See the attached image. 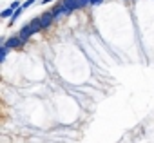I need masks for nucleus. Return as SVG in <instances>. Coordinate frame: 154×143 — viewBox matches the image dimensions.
Wrapping results in <instances>:
<instances>
[{"instance_id":"f257e3e1","label":"nucleus","mask_w":154,"mask_h":143,"mask_svg":"<svg viewBox=\"0 0 154 143\" xmlns=\"http://www.w3.org/2000/svg\"><path fill=\"white\" fill-rule=\"evenodd\" d=\"M31 35H35V29L29 26V24H26L22 29H20V33H18V36H20V40H22V44H26L27 40H29V36Z\"/></svg>"},{"instance_id":"f03ea898","label":"nucleus","mask_w":154,"mask_h":143,"mask_svg":"<svg viewBox=\"0 0 154 143\" xmlns=\"http://www.w3.org/2000/svg\"><path fill=\"white\" fill-rule=\"evenodd\" d=\"M62 4L67 8V11H74V9H80L82 4H80V0H62Z\"/></svg>"},{"instance_id":"7ed1b4c3","label":"nucleus","mask_w":154,"mask_h":143,"mask_svg":"<svg viewBox=\"0 0 154 143\" xmlns=\"http://www.w3.org/2000/svg\"><path fill=\"white\" fill-rule=\"evenodd\" d=\"M40 20H42V26H44V29H45V27H49V26L53 24L54 17H53V13H51V11H47V13H44V15L40 17Z\"/></svg>"},{"instance_id":"20e7f679","label":"nucleus","mask_w":154,"mask_h":143,"mask_svg":"<svg viewBox=\"0 0 154 143\" xmlns=\"http://www.w3.org/2000/svg\"><path fill=\"white\" fill-rule=\"evenodd\" d=\"M51 13H53V17L56 18V17H60V15H63V13H69V11H67V8H65L63 4H56V6L51 9Z\"/></svg>"},{"instance_id":"39448f33","label":"nucleus","mask_w":154,"mask_h":143,"mask_svg":"<svg viewBox=\"0 0 154 143\" xmlns=\"http://www.w3.org/2000/svg\"><path fill=\"white\" fill-rule=\"evenodd\" d=\"M4 45H8L9 49H13V47H20V45H22V40H20V36H11L8 42H4Z\"/></svg>"},{"instance_id":"423d86ee","label":"nucleus","mask_w":154,"mask_h":143,"mask_svg":"<svg viewBox=\"0 0 154 143\" xmlns=\"http://www.w3.org/2000/svg\"><path fill=\"white\" fill-rule=\"evenodd\" d=\"M29 26L35 29V33H38L40 29H44V26H42V20H40V18H33V20L29 22Z\"/></svg>"},{"instance_id":"0eeeda50","label":"nucleus","mask_w":154,"mask_h":143,"mask_svg":"<svg viewBox=\"0 0 154 143\" xmlns=\"http://www.w3.org/2000/svg\"><path fill=\"white\" fill-rule=\"evenodd\" d=\"M13 15H15V11H13L11 8H8V9H4L2 13H0V17H2V18H11Z\"/></svg>"},{"instance_id":"6e6552de","label":"nucleus","mask_w":154,"mask_h":143,"mask_svg":"<svg viewBox=\"0 0 154 143\" xmlns=\"http://www.w3.org/2000/svg\"><path fill=\"white\" fill-rule=\"evenodd\" d=\"M8 51H9V47L2 44V49H0V60H2V62L6 60V54H8Z\"/></svg>"},{"instance_id":"1a4fd4ad","label":"nucleus","mask_w":154,"mask_h":143,"mask_svg":"<svg viewBox=\"0 0 154 143\" xmlns=\"http://www.w3.org/2000/svg\"><path fill=\"white\" fill-rule=\"evenodd\" d=\"M20 8H22V6H20V2H17V0H15V2L11 4V9H13V11H17V9H20Z\"/></svg>"},{"instance_id":"9d476101","label":"nucleus","mask_w":154,"mask_h":143,"mask_svg":"<svg viewBox=\"0 0 154 143\" xmlns=\"http://www.w3.org/2000/svg\"><path fill=\"white\" fill-rule=\"evenodd\" d=\"M33 4H35V0H26L22 8H29V6H33Z\"/></svg>"},{"instance_id":"9b49d317","label":"nucleus","mask_w":154,"mask_h":143,"mask_svg":"<svg viewBox=\"0 0 154 143\" xmlns=\"http://www.w3.org/2000/svg\"><path fill=\"white\" fill-rule=\"evenodd\" d=\"M80 4H82V8H84V6H87V4H93V0H80Z\"/></svg>"},{"instance_id":"f8f14e48","label":"nucleus","mask_w":154,"mask_h":143,"mask_svg":"<svg viewBox=\"0 0 154 143\" xmlns=\"http://www.w3.org/2000/svg\"><path fill=\"white\" fill-rule=\"evenodd\" d=\"M49 2H53V0H42V4H49Z\"/></svg>"}]
</instances>
